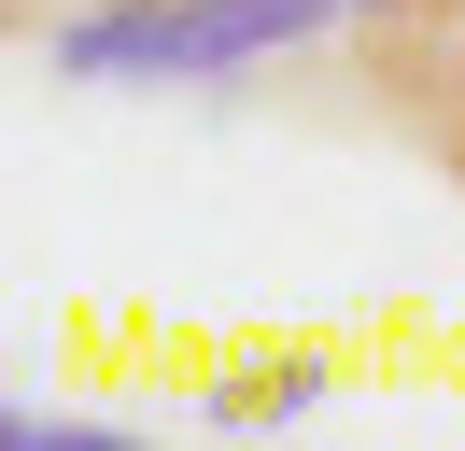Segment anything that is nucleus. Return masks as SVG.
<instances>
[{
    "instance_id": "7ed1b4c3",
    "label": "nucleus",
    "mask_w": 465,
    "mask_h": 451,
    "mask_svg": "<svg viewBox=\"0 0 465 451\" xmlns=\"http://www.w3.org/2000/svg\"><path fill=\"white\" fill-rule=\"evenodd\" d=\"M324 395H339L324 353H254V366H226V381L198 395V423H212V437H282V423H311Z\"/></svg>"
},
{
    "instance_id": "39448f33",
    "label": "nucleus",
    "mask_w": 465,
    "mask_h": 451,
    "mask_svg": "<svg viewBox=\"0 0 465 451\" xmlns=\"http://www.w3.org/2000/svg\"><path fill=\"white\" fill-rule=\"evenodd\" d=\"M395 15H423V0H352V28H395Z\"/></svg>"
},
{
    "instance_id": "20e7f679",
    "label": "nucleus",
    "mask_w": 465,
    "mask_h": 451,
    "mask_svg": "<svg viewBox=\"0 0 465 451\" xmlns=\"http://www.w3.org/2000/svg\"><path fill=\"white\" fill-rule=\"evenodd\" d=\"M0 451H127V423H85V409H43V395H0Z\"/></svg>"
},
{
    "instance_id": "f03ea898",
    "label": "nucleus",
    "mask_w": 465,
    "mask_h": 451,
    "mask_svg": "<svg viewBox=\"0 0 465 451\" xmlns=\"http://www.w3.org/2000/svg\"><path fill=\"white\" fill-rule=\"evenodd\" d=\"M367 71H381V99L423 127V155L465 184V0H423V15L367 28Z\"/></svg>"
},
{
    "instance_id": "f257e3e1",
    "label": "nucleus",
    "mask_w": 465,
    "mask_h": 451,
    "mask_svg": "<svg viewBox=\"0 0 465 451\" xmlns=\"http://www.w3.org/2000/svg\"><path fill=\"white\" fill-rule=\"evenodd\" d=\"M352 28V0H85V15L43 28V71L57 85H226L268 56Z\"/></svg>"
}]
</instances>
